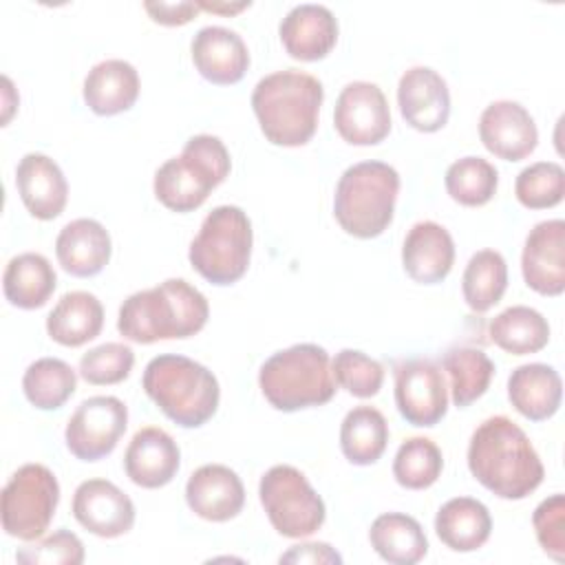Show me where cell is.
Returning <instances> with one entry per match:
<instances>
[{
	"label": "cell",
	"instance_id": "cell-30",
	"mask_svg": "<svg viewBox=\"0 0 565 565\" xmlns=\"http://www.w3.org/2000/svg\"><path fill=\"white\" fill-rule=\"evenodd\" d=\"M371 547L393 565H415L428 552V539L417 519L404 512L380 514L369 530Z\"/></svg>",
	"mask_w": 565,
	"mask_h": 565
},
{
	"label": "cell",
	"instance_id": "cell-6",
	"mask_svg": "<svg viewBox=\"0 0 565 565\" xmlns=\"http://www.w3.org/2000/svg\"><path fill=\"white\" fill-rule=\"evenodd\" d=\"M399 174L384 161H360L338 179L333 216L355 238H375L393 221Z\"/></svg>",
	"mask_w": 565,
	"mask_h": 565
},
{
	"label": "cell",
	"instance_id": "cell-3",
	"mask_svg": "<svg viewBox=\"0 0 565 565\" xmlns=\"http://www.w3.org/2000/svg\"><path fill=\"white\" fill-rule=\"evenodd\" d=\"M324 88L318 77L285 68L258 79L252 90V108L265 139L274 146H305L318 128Z\"/></svg>",
	"mask_w": 565,
	"mask_h": 565
},
{
	"label": "cell",
	"instance_id": "cell-18",
	"mask_svg": "<svg viewBox=\"0 0 565 565\" xmlns=\"http://www.w3.org/2000/svg\"><path fill=\"white\" fill-rule=\"evenodd\" d=\"M181 466V450L177 441L159 426L139 428L126 452L124 470L126 477L141 488L154 490L170 483Z\"/></svg>",
	"mask_w": 565,
	"mask_h": 565
},
{
	"label": "cell",
	"instance_id": "cell-8",
	"mask_svg": "<svg viewBox=\"0 0 565 565\" xmlns=\"http://www.w3.org/2000/svg\"><path fill=\"white\" fill-rule=\"evenodd\" d=\"M252 221L238 205H216L190 243V265L212 285H232L249 267Z\"/></svg>",
	"mask_w": 565,
	"mask_h": 565
},
{
	"label": "cell",
	"instance_id": "cell-29",
	"mask_svg": "<svg viewBox=\"0 0 565 565\" xmlns=\"http://www.w3.org/2000/svg\"><path fill=\"white\" fill-rule=\"evenodd\" d=\"M57 285V276L46 256L24 252L13 256L2 274L4 298L18 309H40L49 302Z\"/></svg>",
	"mask_w": 565,
	"mask_h": 565
},
{
	"label": "cell",
	"instance_id": "cell-15",
	"mask_svg": "<svg viewBox=\"0 0 565 565\" xmlns=\"http://www.w3.org/2000/svg\"><path fill=\"white\" fill-rule=\"evenodd\" d=\"M523 280L541 296L565 291V221L550 218L536 223L525 236L521 254Z\"/></svg>",
	"mask_w": 565,
	"mask_h": 565
},
{
	"label": "cell",
	"instance_id": "cell-28",
	"mask_svg": "<svg viewBox=\"0 0 565 565\" xmlns=\"http://www.w3.org/2000/svg\"><path fill=\"white\" fill-rule=\"evenodd\" d=\"M104 327V307L95 294L68 291L46 316V333L62 347H82Z\"/></svg>",
	"mask_w": 565,
	"mask_h": 565
},
{
	"label": "cell",
	"instance_id": "cell-34",
	"mask_svg": "<svg viewBox=\"0 0 565 565\" xmlns=\"http://www.w3.org/2000/svg\"><path fill=\"white\" fill-rule=\"evenodd\" d=\"M508 289V265L505 258L497 249H479L470 256L463 278L461 291L466 305L477 311L486 313L494 307Z\"/></svg>",
	"mask_w": 565,
	"mask_h": 565
},
{
	"label": "cell",
	"instance_id": "cell-25",
	"mask_svg": "<svg viewBox=\"0 0 565 565\" xmlns=\"http://www.w3.org/2000/svg\"><path fill=\"white\" fill-rule=\"evenodd\" d=\"M84 102L102 117L130 110L139 97V73L126 60H104L84 77Z\"/></svg>",
	"mask_w": 565,
	"mask_h": 565
},
{
	"label": "cell",
	"instance_id": "cell-41",
	"mask_svg": "<svg viewBox=\"0 0 565 565\" xmlns=\"http://www.w3.org/2000/svg\"><path fill=\"white\" fill-rule=\"evenodd\" d=\"M532 525L543 552L563 563L565 561V497L561 492L543 499L534 514Z\"/></svg>",
	"mask_w": 565,
	"mask_h": 565
},
{
	"label": "cell",
	"instance_id": "cell-20",
	"mask_svg": "<svg viewBox=\"0 0 565 565\" xmlns=\"http://www.w3.org/2000/svg\"><path fill=\"white\" fill-rule=\"evenodd\" d=\"M190 51L201 77L218 86L241 82L249 68L247 44L236 31L227 26L210 24L199 29L192 38Z\"/></svg>",
	"mask_w": 565,
	"mask_h": 565
},
{
	"label": "cell",
	"instance_id": "cell-19",
	"mask_svg": "<svg viewBox=\"0 0 565 565\" xmlns=\"http://www.w3.org/2000/svg\"><path fill=\"white\" fill-rule=\"evenodd\" d=\"M188 508L214 523L234 519L245 505V488L241 477L223 463H205L196 468L185 483Z\"/></svg>",
	"mask_w": 565,
	"mask_h": 565
},
{
	"label": "cell",
	"instance_id": "cell-14",
	"mask_svg": "<svg viewBox=\"0 0 565 565\" xmlns=\"http://www.w3.org/2000/svg\"><path fill=\"white\" fill-rule=\"evenodd\" d=\"M73 516L95 536L117 539L135 525L132 499L108 479H86L75 488Z\"/></svg>",
	"mask_w": 565,
	"mask_h": 565
},
{
	"label": "cell",
	"instance_id": "cell-10",
	"mask_svg": "<svg viewBox=\"0 0 565 565\" xmlns=\"http://www.w3.org/2000/svg\"><path fill=\"white\" fill-rule=\"evenodd\" d=\"M57 503V477L42 463H24L11 475V479L2 488V527L13 539L35 541L49 530Z\"/></svg>",
	"mask_w": 565,
	"mask_h": 565
},
{
	"label": "cell",
	"instance_id": "cell-33",
	"mask_svg": "<svg viewBox=\"0 0 565 565\" xmlns=\"http://www.w3.org/2000/svg\"><path fill=\"white\" fill-rule=\"evenodd\" d=\"M441 366L450 377L452 404L466 408L477 402L490 386L494 375V362L472 347H452L444 353Z\"/></svg>",
	"mask_w": 565,
	"mask_h": 565
},
{
	"label": "cell",
	"instance_id": "cell-31",
	"mask_svg": "<svg viewBox=\"0 0 565 565\" xmlns=\"http://www.w3.org/2000/svg\"><path fill=\"white\" fill-rule=\"evenodd\" d=\"M488 331L490 340L512 355L536 353L550 342L547 320L541 311L525 305H512L503 309L492 318Z\"/></svg>",
	"mask_w": 565,
	"mask_h": 565
},
{
	"label": "cell",
	"instance_id": "cell-12",
	"mask_svg": "<svg viewBox=\"0 0 565 565\" xmlns=\"http://www.w3.org/2000/svg\"><path fill=\"white\" fill-rule=\"evenodd\" d=\"M395 406L408 424L419 428H430L444 419L448 388L437 362L411 358L395 364Z\"/></svg>",
	"mask_w": 565,
	"mask_h": 565
},
{
	"label": "cell",
	"instance_id": "cell-9",
	"mask_svg": "<svg viewBox=\"0 0 565 565\" xmlns=\"http://www.w3.org/2000/svg\"><path fill=\"white\" fill-rule=\"evenodd\" d=\"M258 499L274 530L287 539H302L322 527L327 508L307 477L289 466H271L258 483Z\"/></svg>",
	"mask_w": 565,
	"mask_h": 565
},
{
	"label": "cell",
	"instance_id": "cell-2",
	"mask_svg": "<svg viewBox=\"0 0 565 565\" xmlns=\"http://www.w3.org/2000/svg\"><path fill=\"white\" fill-rule=\"evenodd\" d=\"M210 318L207 298L183 278L130 294L117 316V331L139 344L183 340L199 333Z\"/></svg>",
	"mask_w": 565,
	"mask_h": 565
},
{
	"label": "cell",
	"instance_id": "cell-39",
	"mask_svg": "<svg viewBox=\"0 0 565 565\" xmlns=\"http://www.w3.org/2000/svg\"><path fill=\"white\" fill-rule=\"evenodd\" d=\"M335 382L353 397L366 399L380 393L384 382V369L371 355L358 349H342L331 362Z\"/></svg>",
	"mask_w": 565,
	"mask_h": 565
},
{
	"label": "cell",
	"instance_id": "cell-37",
	"mask_svg": "<svg viewBox=\"0 0 565 565\" xmlns=\"http://www.w3.org/2000/svg\"><path fill=\"white\" fill-rule=\"evenodd\" d=\"M444 470V455L428 437H411L402 441L393 459V477L406 490L430 488Z\"/></svg>",
	"mask_w": 565,
	"mask_h": 565
},
{
	"label": "cell",
	"instance_id": "cell-24",
	"mask_svg": "<svg viewBox=\"0 0 565 565\" xmlns=\"http://www.w3.org/2000/svg\"><path fill=\"white\" fill-rule=\"evenodd\" d=\"M110 234L95 218L66 223L55 238V256L62 269L77 278L97 276L110 260Z\"/></svg>",
	"mask_w": 565,
	"mask_h": 565
},
{
	"label": "cell",
	"instance_id": "cell-11",
	"mask_svg": "<svg viewBox=\"0 0 565 565\" xmlns=\"http://www.w3.org/2000/svg\"><path fill=\"white\" fill-rule=\"evenodd\" d=\"M126 426V404L115 395H95L84 399L68 417L64 441L73 457L82 461H99L115 450Z\"/></svg>",
	"mask_w": 565,
	"mask_h": 565
},
{
	"label": "cell",
	"instance_id": "cell-45",
	"mask_svg": "<svg viewBox=\"0 0 565 565\" xmlns=\"http://www.w3.org/2000/svg\"><path fill=\"white\" fill-rule=\"evenodd\" d=\"M196 4H199V9H205V11H212V13H238V11L247 9L252 2H234V4H227V2H207V0H199Z\"/></svg>",
	"mask_w": 565,
	"mask_h": 565
},
{
	"label": "cell",
	"instance_id": "cell-21",
	"mask_svg": "<svg viewBox=\"0 0 565 565\" xmlns=\"http://www.w3.org/2000/svg\"><path fill=\"white\" fill-rule=\"evenodd\" d=\"M285 51L300 62H316L331 53L338 42V20L324 4H296L278 26Z\"/></svg>",
	"mask_w": 565,
	"mask_h": 565
},
{
	"label": "cell",
	"instance_id": "cell-35",
	"mask_svg": "<svg viewBox=\"0 0 565 565\" xmlns=\"http://www.w3.org/2000/svg\"><path fill=\"white\" fill-rule=\"evenodd\" d=\"M77 388L73 366L60 358H40L31 362L22 375V391L26 399L40 411H55Z\"/></svg>",
	"mask_w": 565,
	"mask_h": 565
},
{
	"label": "cell",
	"instance_id": "cell-7",
	"mask_svg": "<svg viewBox=\"0 0 565 565\" xmlns=\"http://www.w3.org/2000/svg\"><path fill=\"white\" fill-rule=\"evenodd\" d=\"M230 168V152L218 137L194 135L179 157L168 159L154 172V196L172 212H192L225 181Z\"/></svg>",
	"mask_w": 565,
	"mask_h": 565
},
{
	"label": "cell",
	"instance_id": "cell-22",
	"mask_svg": "<svg viewBox=\"0 0 565 565\" xmlns=\"http://www.w3.org/2000/svg\"><path fill=\"white\" fill-rule=\"evenodd\" d=\"M15 188L31 216L51 221L62 214L68 183L62 168L42 152H26L15 168Z\"/></svg>",
	"mask_w": 565,
	"mask_h": 565
},
{
	"label": "cell",
	"instance_id": "cell-13",
	"mask_svg": "<svg viewBox=\"0 0 565 565\" xmlns=\"http://www.w3.org/2000/svg\"><path fill=\"white\" fill-rule=\"evenodd\" d=\"M338 135L351 146H375L391 132V110L382 88L373 82L347 84L333 108Z\"/></svg>",
	"mask_w": 565,
	"mask_h": 565
},
{
	"label": "cell",
	"instance_id": "cell-4",
	"mask_svg": "<svg viewBox=\"0 0 565 565\" xmlns=\"http://www.w3.org/2000/svg\"><path fill=\"white\" fill-rule=\"evenodd\" d=\"M146 395L181 428H199L214 417L221 399L216 375L177 353H163L146 364L141 377Z\"/></svg>",
	"mask_w": 565,
	"mask_h": 565
},
{
	"label": "cell",
	"instance_id": "cell-5",
	"mask_svg": "<svg viewBox=\"0 0 565 565\" xmlns=\"http://www.w3.org/2000/svg\"><path fill=\"white\" fill-rule=\"evenodd\" d=\"M258 384L265 399L282 413L322 406L335 395L329 353L311 342L269 355L258 371Z\"/></svg>",
	"mask_w": 565,
	"mask_h": 565
},
{
	"label": "cell",
	"instance_id": "cell-17",
	"mask_svg": "<svg viewBox=\"0 0 565 565\" xmlns=\"http://www.w3.org/2000/svg\"><path fill=\"white\" fill-rule=\"evenodd\" d=\"M397 106L408 126L419 132H437L450 117V90L430 66L408 68L397 84Z\"/></svg>",
	"mask_w": 565,
	"mask_h": 565
},
{
	"label": "cell",
	"instance_id": "cell-27",
	"mask_svg": "<svg viewBox=\"0 0 565 565\" xmlns=\"http://www.w3.org/2000/svg\"><path fill=\"white\" fill-rule=\"evenodd\" d=\"M435 532L452 552H475L490 539L492 516L481 501L455 497L437 510Z\"/></svg>",
	"mask_w": 565,
	"mask_h": 565
},
{
	"label": "cell",
	"instance_id": "cell-36",
	"mask_svg": "<svg viewBox=\"0 0 565 565\" xmlns=\"http://www.w3.org/2000/svg\"><path fill=\"white\" fill-rule=\"evenodd\" d=\"M444 183L452 201L466 207H479L494 196L499 185V172L488 159L470 154L448 166Z\"/></svg>",
	"mask_w": 565,
	"mask_h": 565
},
{
	"label": "cell",
	"instance_id": "cell-44",
	"mask_svg": "<svg viewBox=\"0 0 565 565\" xmlns=\"http://www.w3.org/2000/svg\"><path fill=\"white\" fill-rule=\"evenodd\" d=\"M280 563H342V556L329 543H302L285 552Z\"/></svg>",
	"mask_w": 565,
	"mask_h": 565
},
{
	"label": "cell",
	"instance_id": "cell-1",
	"mask_svg": "<svg viewBox=\"0 0 565 565\" xmlns=\"http://www.w3.org/2000/svg\"><path fill=\"white\" fill-rule=\"evenodd\" d=\"M468 468L492 494L510 501L532 494L545 468L525 430L505 415L481 422L468 444Z\"/></svg>",
	"mask_w": 565,
	"mask_h": 565
},
{
	"label": "cell",
	"instance_id": "cell-40",
	"mask_svg": "<svg viewBox=\"0 0 565 565\" xmlns=\"http://www.w3.org/2000/svg\"><path fill=\"white\" fill-rule=\"evenodd\" d=\"M135 366V351L124 342H104L79 358V375L95 386L124 382Z\"/></svg>",
	"mask_w": 565,
	"mask_h": 565
},
{
	"label": "cell",
	"instance_id": "cell-42",
	"mask_svg": "<svg viewBox=\"0 0 565 565\" xmlns=\"http://www.w3.org/2000/svg\"><path fill=\"white\" fill-rule=\"evenodd\" d=\"M84 545L79 541L77 534L68 532V530H57L55 534L38 541L35 545H26L22 550H18L15 561L22 565H38V563H46V565H79L84 563Z\"/></svg>",
	"mask_w": 565,
	"mask_h": 565
},
{
	"label": "cell",
	"instance_id": "cell-16",
	"mask_svg": "<svg viewBox=\"0 0 565 565\" xmlns=\"http://www.w3.org/2000/svg\"><path fill=\"white\" fill-rule=\"evenodd\" d=\"M479 137L488 152L505 161L530 157L539 143V130L532 115L512 99H499L483 108L479 117Z\"/></svg>",
	"mask_w": 565,
	"mask_h": 565
},
{
	"label": "cell",
	"instance_id": "cell-32",
	"mask_svg": "<svg viewBox=\"0 0 565 565\" xmlns=\"http://www.w3.org/2000/svg\"><path fill=\"white\" fill-rule=\"evenodd\" d=\"M388 444L386 417L373 406L351 408L340 426V448L347 461L355 466L375 463Z\"/></svg>",
	"mask_w": 565,
	"mask_h": 565
},
{
	"label": "cell",
	"instance_id": "cell-43",
	"mask_svg": "<svg viewBox=\"0 0 565 565\" xmlns=\"http://www.w3.org/2000/svg\"><path fill=\"white\" fill-rule=\"evenodd\" d=\"M143 9L150 13V18L166 26H177L190 22L199 13L196 2H143Z\"/></svg>",
	"mask_w": 565,
	"mask_h": 565
},
{
	"label": "cell",
	"instance_id": "cell-26",
	"mask_svg": "<svg viewBox=\"0 0 565 565\" xmlns=\"http://www.w3.org/2000/svg\"><path fill=\"white\" fill-rule=\"evenodd\" d=\"M563 397V382L554 366L530 362L516 366L508 377V399L532 422L550 419Z\"/></svg>",
	"mask_w": 565,
	"mask_h": 565
},
{
	"label": "cell",
	"instance_id": "cell-38",
	"mask_svg": "<svg viewBox=\"0 0 565 565\" xmlns=\"http://www.w3.org/2000/svg\"><path fill=\"white\" fill-rule=\"evenodd\" d=\"M514 194L530 210L554 207L565 194V170L556 161H536L523 168L514 181Z\"/></svg>",
	"mask_w": 565,
	"mask_h": 565
},
{
	"label": "cell",
	"instance_id": "cell-23",
	"mask_svg": "<svg viewBox=\"0 0 565 565\" xmlns=\"http://www.w3.org/2000/svg\"><path fill=\"white\" fill-rule=\"evenodd\" d=\"M455 263V243L450 232L435 221L415 223L402 245L404 271L422 285L441 282Z\"/></svg>",
	"mask_w": 565,
	"mask_h": 565
}]
</instances>
